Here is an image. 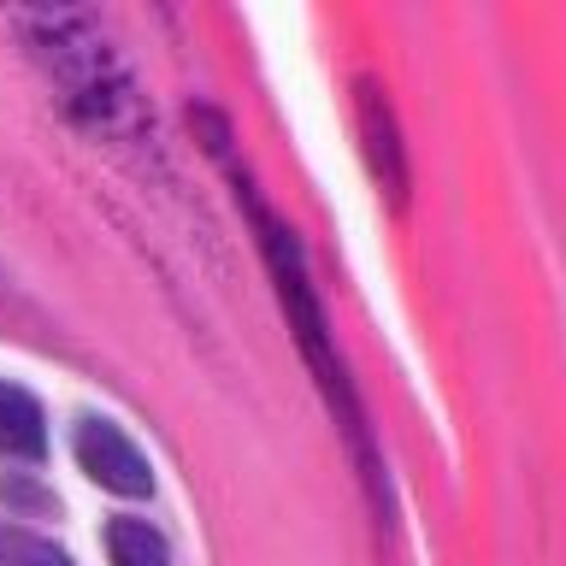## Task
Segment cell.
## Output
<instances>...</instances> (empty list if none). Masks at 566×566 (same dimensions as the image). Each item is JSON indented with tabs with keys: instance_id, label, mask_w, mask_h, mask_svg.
I'll list each match as a JSON object with an SVG mask.
<instances>
[{
	"instance_id": "obj_6",
	"label": "cell",
	"mask_w": 566,
	"mask_h": 566,
	"mask_svg": "<svg viewBox=\"0 0 566 566\" xmlns=\"http://www.w3.org/2000/svg\"><path fill=\"white\" fill-rule=\"evenodd\" d=\"M0 566H77V560H71L60 543L35 537V531L12 525V520H0Z\"/></svg>"
},
{
	"instance_id": "obj_5",
	"label": "cell",
	"mask_w": 566,
	"mask_h": 566,
	"mask_svg": "<svg viewBox=\"0 0 566 566\" xmlns=\"http://www.w3.org/2000/svg\"><path fill=\"white\" fill-rule=\"evenodd\" d=\"M106 555H113V566H171V543L148 520H113L106 525Z\"/></svg>"
},
{
	"instance_id": "obj_4",
	"label": "cell",
	"mask_w": 566,
	"mask_h": 566,
	"mask_svg": "<svg viewBox=\"0 0 566 566\" xmlns=\"http://www.w3.org/2000/svg\"><path fill=\"white\" fill-rule=\"evenodd\" d=\"M360 124L371 136V171H378V184L407 201V166H401V148H396V118H389V106L378 88H360Z\"/></svg>"
},
{
	"instance_id": "obj_1",
	"label": "cell",
	"mask_w": 566,
	"mask_h": 566,
	"mask_svg": "<svg viewBox=\"0 0 566 566\" xmlns=\"http://www.w3.org/2000/svg\"><path fill=\"white\" fill-rule=\"evenodd\" d=\"M260 242H265V254H272L283 307H290V318L301 325V343H307L313 366H318V384H325L331 407H343V419H348V431H354V449H366V437H360V407H354V389H348V378H343V360H336V354L325 348V318H318L313 295H307V272H301V254H295L290 230L272 224V219L260 212Z\"/></svg>"
},
{
	"instance_id": "obj_3",
	"label": "cell",
	"mask_w": 566,
	"mask_h": 566,
	"mask_svg": "<svg viewBox=\"0 0 566 566\" xmlns=\"http://www.w3.org/2000/svg\"><path fill=\"white\" fill-rule=\"evenodd\" d=\"M0 454L7 460H42L48 454V419L42 401L18 384H0Z\"/></svg>"
},
{
	"instance_id": "obj_2",
	"label": "cell",
	"mask_w": 566,
	"mask_h": 566,
	"mask_svg": "<svg viewBox=\"0 0 566 566\" xmlns=\"http://www.w3.org/2000/svg\"><path fill=\"white\" fill-rule=\"evenodd\" d=\"M71 449H77V467L95 478L101 490H113V495H154V467H148V454H142L136 442L118 431V424H106V419H77V437H71Z\"/></svg>"
}]
</instances>
